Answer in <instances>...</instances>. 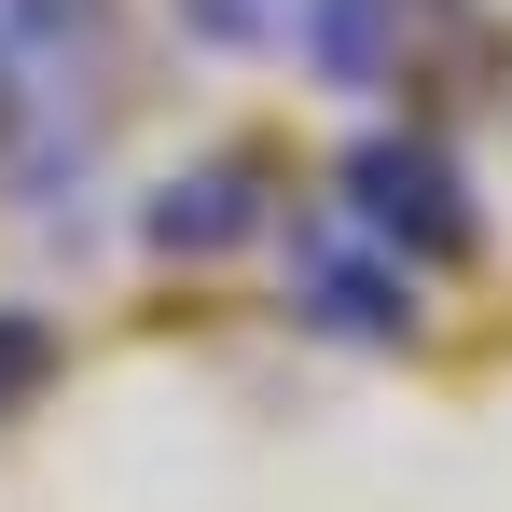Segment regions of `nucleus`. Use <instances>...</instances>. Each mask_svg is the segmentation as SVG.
I'll use <instances>...</instances> for the list:
<instances>
[{"label": "nucleus", "mask_w": 512, "mask_h": 512, "mask_svg": "<svg viewBox=\"0 0 512 512\" xmlns=\"http://www.w3.org/2000/svg\"><path fill=\"white\" fill-rule=\"evenodd\" d=\"M333 222H346V236H374L388 263H416V277H443V263L485 250V194H471V167H457L443 125H374V139H346Z\"/></svg>", "instance_id": "f257e3e1"}, {"label": "nucleus", "mask_w": 512, "mask_h": 512, "mask_svg": "<svg viewBox=\"0 0 512 512\" xmlns=\"http://www.w3.org/2000/svg\"><path fill=\"white\" fill-rule=\"evenodd\" d=\"M111 84V0H0V139H56Z\"/></svg>", "instance_id": "f03ea898"}, {"label": "nucleus", "mask_w": 512, "mask_h": 512, "mask_svg": "<svg viewBox=\"0 0 512 512\" xmlns=\"http://www.w3.org/2000/svg\"><path fill=\"white\" fill-rule=\"evenodd\" d=\"M291 319L333 333V346H416V333H429V277H416V263H388L374 236L319 222V236L291 250Z\"/></svg>", "instance_id": "7ed1b4c3"}, {"label": "nucleus", "mask_w": 512, "mask_h": 512, "mask_svg": "<svg viewBox=\"0 0 512 512\" xmlns=\"http://www.w3.org/2000/svg\"><path fill=\"white\" fill-rule=\"evenodd\" d=\"M291 222V167L277 153H194V167L139 208V236L167 263H222V250H250V236H277Z\"/></svg>", "instance_id": "20e7f679"}, {"label": "nucleus", "mask_w": 512, "mask_h": 512, "mask_svg": "<svg viewBox=\"0 0 512 512\" xmlns=\"http://www.w3.org/2000/svg\"><path fill=\"white\" fill-rule=\"evenodd\" d=\"M402 42H416V0H305V14H291V56H305L333 97L402 84Z\"/></svg>", "instance_id": "39448f33"}, {"label": "nucleus", "mask_w": 512, "mask_h": 512, "mask_svg": "<svg viewBox=\"0 0 512 512\" xmlns=\"http://www.w3.org/2000/svg\"><path fill=\"white\" fill-rule=\"evenodd\" d=\"M167 14H180V42H208V56H277L305 0H167Z\"/></svg>", "instance_id": "423d86ee"}, {"label": "nucleus", "mask_w": 512, "mask_h": 512, "mask_svg": "<svg viewBox=\"0 0 512 512\" xmlns=\"http://www.w3.org/2000/svg\"><path fill=\"white\" fill-rule=\"evenodd\" d=\"M56 360H70V346H56L42 305H0V416H28V402L56 388Z\"/></svg>", "instance_id": "0eeeda50"}]
</instances>
